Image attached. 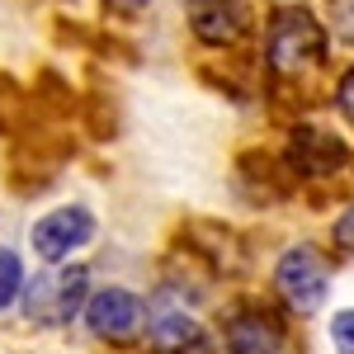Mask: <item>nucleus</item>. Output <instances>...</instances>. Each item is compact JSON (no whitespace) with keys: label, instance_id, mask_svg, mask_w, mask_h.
<instances>
[{"label":"nucleus","instance_id":"6","mask_svg":"<svg viewBox=\"0 0 354 354\" xmlns=\"http://www.w3.org/2000/svg\"><path fill=\"white\" fill-rule=\"evenodd\" d=\"M85 326L104 340H133L142 330V298L128 288H100L85 302Z\"/></svg>","mask_w":354,"mask_h":354},{"label":"nucleus","instance_id":"13","mask_svg":"<svg viewBox=\"0 0 354 354\" xmlns=\"http://www.w3.org/2000/svg\"><path fill=\"white\" fill-rule=\"evenodd\" d=\"M335 100H340V113L354 123V71H345V81H340V90H335Z\"/></svg>","mask_w":354,"mask_h":354},{"label":"nucleus","instance_id":"11","mask_svg":"<svg viewBox=\"0 0 354 354\" xmlns=\"http://www.w3.org/2000/svg\"><path fill=\"white\" fill-rule=\"evenodd\" d=\"M330 340H335V350H340V354H354V307L335 312V322H330Z\"/></svg>","mask_w":354,"mask_h":354},{"label":"nucleus","instance_id":"1","mask_svg":"<svg viewBox=\"0 0 354 354\" xmlns=\"http://www.w3.org/2000/svg\"><path fill=\"white\" fill-rule=\"evenodd\" d=\"M326 53V33L307 10H279L270 24V66L279 76H302Z\"/></svg>","mask_w":354,"mask_h":354},{"label":"nucleus","instance_id":"10","mask_svg":"<svg viewBox=\"0 0 354 354\" xmlns=\"http://www.w3.org/2000/svg\"><path fill=\"white\" fill-rule=\"evenodd\" d=\"M19 288H24V260L15 250H0V312L19 298Z\"/></svg>","mask_w":354,"mask_h":354},{"label":"nucleus","instance_id":"7","mask_svg":"<svg viewBox=\"0 0 354 354\" xmlns=\"http://www.w3.org/2000/svg\"><path fill=\"white\" fill-rule=\"evenodd\" d=\"M189 28L198 43H236L245 33V0H189Z\"/></svg>","mask_w":354,"mask_h":354},{"label":"nucleus","instance_id":"9","mask_svg":"<svg viewBox=\"0 0 354 354\" xmlns=\"http://www.w3.org/2000/svg\"><path fill=\"white\" fill-rule=\"evenodd\" d=\"M293 161L307 175H326L335 165H345V147L326 133H293Z\"/></svg>","mask_w":354,"mask_h":354},{"label":"nucleus","instance_id":"8","mask_svg":"<svg viewBox=\"0 0 354 354\" xmlns=\"http://www.w3.org/2000/svg\"><path fill=\"white\" fill-rule=\"evenodd\" d=\"M151 345H156V354H208V335L194 317L165 312L151 322Z\"/></svg>","mask_w":354,"mask_h":354},{"label":"nucleus","instance_id":"4","mask_svg":"<svg viewBox=\"0 0 354 354\" xmlns=\"http://www.w3.org/2000/svg\"><path fill=\"white\" fill-rule=\"evenodd\" d=\"M95 236V218L85 213V208H57L48 218L33 222V250H38V260H48V265H62L76 245H85Z\"/></svg>","mask_w":354,"mask_h":354},{"label":"nucleus","instance_id":"2","mask_svg":"<svg viewBox=\"0 0 354 354\" xmlns=\"http://www.w3.org/2000/svg\"><path fill=\"white\" fill-rule=\"evenodd\" d=\"M274 288L298 317H312L330 293V260L317 245H293L274 270Z\"/></svg>","mask_w":354,"mask_h":354},{"label":"nucleus","instance_id":"5","mask_svg":"<svg viewBox=\"0 0 354 354\" xmlns=\"http://www.w3.org/2000/svg\"><path fill=\"white\" fill-rule=\"evenodd\" d=\"M227 354H293V335H288V326L274 312L250 307V312L232 317V326H227Z\"/></svg>","mask_w":354,"mask_h":354},{"label":"nucleus","instance_id":"14","mask_svg":"<svg viewBox=\"0 0 354 354\" xmlns=\"http://www.w3.org/2000/svg\"><path fill=\"white\" fill-rule=\"evenodd\" d=\"M335 245H340V250H354V208L335 222Z\"/></svg>","mask_w":354,"mask_h":354},{"label":"nucleus","instance_id":"3","mask_svg":"<svg viewBox=\"0 0 354 354\" xmlns=\"http://www.w3.org/2000/svg\"><path fill=\"white\" fill-rule=\"evenodd\" d=\"M24 293V312L28 322H43V326H62L81 312L85 302V270H62V274H43L33 279Z\"/></svg>","mask_w":354,"mask_h":354},{"label":"nucleus","instance_id":"15","mask_svg":"<svg viewBox=\"0 0 354 354\" xmlns=\"http://www.w3.org/2000/svg\"><path fill=\"white\" fill-rule=\"evenodd\" d=\"M113 5H118V10H142L147 0H113Z\"/></svg>","mask_w":354,"mask_h":354},{"label":"nucleus","instance_id":"12","mask_svg":"<svg viewBox=\"0 0 354 354\" xmlns=\"http://www.w3.org/2000/svg\"><path fill=\"white\" fill-rule=\"evenodd\" d=\"M330 19H335V33L354 43V0H330Z\"/></svg>","mask_w":354,"mask_h":354}]
</instances>
